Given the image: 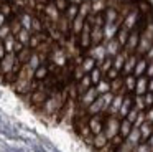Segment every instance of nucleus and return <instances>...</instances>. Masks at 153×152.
<instances>
[{
    "mask_svg": "<svg viewBox=\"0 0 153 152\" xmlns=\"http://www.w3.org/2000/svg\"><path fill=\"white\" fill-rule=\"evenodd\" d=\"M12 35V28L10 25H4V26H0V41H4L5 38H8V36Z\"/></svg>",
    "mask_w": 153,
    "mask_h": 152,
    "instance_id": "20e7f679",
    "label": "nucleus"
},
{
    "mask_svg": "<svg viewBox=\"0 0 153 152\" xmlns=\"http://www.w3.org/2000/svg\"><path fill=\"white\" fill-rule=\"evenodd\" d=\"M77 13H79V5H76V3H69V5H68V8L64 10L63 15L66 17V18L69 20V23H71L77 17Z\"/></svg>",
    "mask_w": 153,
    "mask_h": 152,
    "instance_id": "f257e3e1",
    "label": "nucleus"
},
{
    "mask_svg": "<svg viewBox=\"0 0 153 152\" xmlns=\"http://www.w3.org/2000/svg\"><path fill=\"white\" fill-rule=\"evenodd\" d=\"M54 2V5H56V8L59 10L61 13H64V10L68 8V5H69V2L68 0H53Z\"/></svg>",
    "mask_w": 153,
    "mask_h": 152,
    "instance_id": "39448f33",
    "label": "nucleus"
},
{
    "mask_svg": "<svg viewBox=\"0 0 153 152\" xmlns=\"http://www.w3.org/2000/svg\"><path fill=\"white\" fill-rule=\"evenodd\" d=\"M8 53H7V50H5V45H4V41H0V61L7 56Z\"/></svg>",
    "mask_w": 153,
    "mask_h": 152,
    "instance_id": "423d86ee",
    "label": "nucleus"
},
{
    "mask_svg": "<svg viewBox=\"0 0 153 152\" xmlns=\"http://www.w3.org/2000/svg\"><path fill=\"white\" fill-rule=\"evenodd\" d=\"M15 43H17V38H15L13 35H10L8 38L4 40V45H5L7 53H15Z\"/></svg>",
    "mask_w": 153,
    "mask_h": 152,
    "instance_id": "7ed1b4c3",
    "label": "nucleus"
},
{
    "mask_svg": "<svg viewBox=\"0 0 153 152\" xmlns=\"http://www.w3.org/2000/svg\"><path fill=\"white\" fill-rule=\"evenodd\" d=\"M68 2H69V3H76V5H81L84 0H68Z\"/></svg>",
    "mask_w": 153,
    "mask_h": 152,
    "instance_id": "6e6552de",
    "label": "nucleus"
},
{
    "mask_svg": "<svg viewBox=\"0 0 153 152\" xmlns=\"http://www.w3.org/2000/svg\"><path fill=\"white\" fill-rule=\"evenodd\" d=\"M7 23H8V18H7V17H5V15H4V13H2V12H0V26L7 25Z\"/></svg>",
    "mask_w": 153,
    "mask_h": 152,
    "instance_id": "0eeeda50",
    "label": "nucleus"
},
{
    "mask_svg": "<svg viewBox=\"0 0 153 152\" xmlns=\"http://www.w3.org/2000/svg\"><path fill=\"white\" fill-rule=\"evenodd\" d=\"M31 35H33V33L31 32H28V30H22L20 33H18L17 35V41H20L22 45L23 46H30V40H31Z\"/></svg>",
    "mask_w": 153,
    "mask_h": 152,
    "instance_id": "f03ea898",
    "label": "nucleus"
}]
</instances>
